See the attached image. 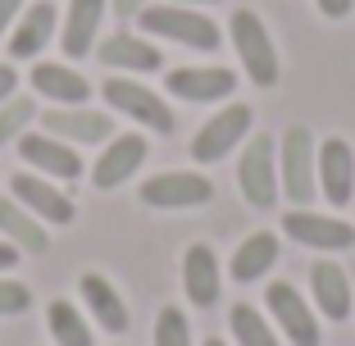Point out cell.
<instances>
[{
	"label": "cell",
	"instance_id": "6da1fadb",
	"mask_svg": "<svg viewBox=\"0 0 355 346\" xmlns=\"http://www.w3.org/2000/svg\"><path fill=\"white\" fill-rule=\"evenodd\" d=\"M278 187L296 210H305L319 196V146H314V132L301 123L287 128V137L278 141Z\"/></svg>",
	"mask_w": 355,
	"mask_h": 346
},
{
	"label": "cell",
	"instance_id": "7a4b0ae2",
	"mask_svg": "<svg viewBox=\"0 0 355 346\" xmlns=\"http://www.w3.org/2000/svg\"><path fill=\"white\" fill-rule=\"evenodd\" d=\"M228 32H232V46H237L241 69L251 73V83L255 87H273V83H278L282 64H278L273 37H269V28H264L260 14H255V10H237L232 23H228Z\"/></svg>",
	"mask_w": 355,
	"mask_h": 346
},
{
	"label": "cell",
	"instance_id": "3957f363",
	"mask_svg": "<svg viewBox=\"0 0 355 346\" xmlns=\"http://www.w3.org/2000/svg\"><path fill=\"white\" fill-rule=\"evenodd\" d=\"M237 187L246 196V205L255 210H269L278 200V141L264 132H255L246 146H241V159H237Z\"/></svg>",
	"mask_w": 355,
	"mask_h": 346
},
{
	"label": "cell",
	"instance_id": "277c9868",
	"mask_svg": "<svg viewBox=\"0 0 355 346\" xmlns=\"http://www.w3.org/2000/svg\"><path fill=\"white\" fill-rule=\"evenodd\" d=\"M137 19H141V28H146L150 37H168V42L191 46V51H219V42H223L219 28H214V19H205V14H196V10H178V5H146Z\"/></svg>",
	"mask_w": 355,
	"mask_h": 346
},
{
	"label": "cell",
	"instance_id": "5b68a950",
	"mask_svg": "<svg viewBox=\"0 0 355 346\" xmlns=\"http://www.w3.org/2000/svg\"><path fill=\"white\" fill-rule=\"evenodd\" d=\"M105 92V105H114L119 114H128V119H137V123H146L150 132H159V137H168L178 128V119H173V110L159 101L150 87H141V83H132V78H110V83L101 87Z\"/></svg>",
	"mask_w": 355,
	"mask_h": 346
},
{
	"label": "cell",
	"instance_id": "8992f818",
	"mask_svg": "<svg viewBox=\"0 0 355 346\" xmlns=\"http://www.w3.org/2000/svg\"><path fill=\"white\" fill-rule=\"evenodd\" d=\"M264 301H269L273 324L287 333L292 346H319V337H324V333H319V319H314V310L305 305V296L296 292L292 283H269Z\"/></svg>",
	"mask_w": 355,
	"mask_h": 346
},
{
	"label": "cell",
	"instance_id": "52a82bcc",
	"mask_svg": "<svg viewBox=\"0 0 355 346\" xmlns=\"http://www.w3.org/2000/svg\"><path fill=\"white\" fill-rule=\"evenodd\" d=\"M214 196V182L205 173H155L141 182V200L150 210H196Z\"/></svg>",
	"mask_w": 355,
	"mask_h": 346
},
{
	"label": "cell",
	"instance_id": "ba28073f",
	"mask_svg": "<svg viewBox=\"0 0 355 346\" xmlns=\"http://www.w3.org/2000/svg\"><path fill=\"white\" fill-rule=\"evenodd\" d=\"M246 132H251V105H228V110H219V114H214L196 132V141H191V159L214 164V159H223L232 146H241V141H246Z\"/></svg>",
	"mask_w": 355,
	"mask_h": 346
},
{
	"label": "cell",
	"instance_id": "9c48e42d",
	"mask_svg": "<svg viewBox=\"0 0 355 346\" xmlns=\"http://www.w3.org/2000/svg\"><path fill=\"white\" fill-rule=\"evenodd\" d=\"M19 155L28 159L37 173H46V178H60V182L83 178L78 150L69 146V141H60V137H51V132H23L19 137Z\"/></svg>",
	"mask_w": 355,
	"mask_h": 346
},
{
	"label": "cell",
	"instance_id": "30bf717a",
	"mask_svg": "<svg viewBox=\"0 0 355 346\" xmlns=\"http://www.w3.org/2000/svg\"><path fill=\"white\" fill-rule=\"evenodd\" d=\"M282 232L301 246H314V251H351L355 246V228L346 219H324L314 210H292L282 219Z\"/></svg>",
	"mask_w": 355,
	"mask_h": 346
},
{
	"label": "cell",
	"instance_id": "8fae6325",
	"mask_svg": "<svg viewBox=\"0 0 355 346\" xmlns=\"http://www.w3.org/2000/svg\"><path fill=\"white\" fill-rule=\"evenodd\" d=\"M42 128L60 141H78V146H96V141H110L114 123L110 114L101 110H83V105H60V110H46L42 114Z\"/></svg>",
	"mask_w": 355,
	"mask_h": 346
},
{
	"label": "cell",
	"instance_id": "7c38bea8",
	"mask_svg": "<svg viewBox=\"0 0 355 346\" xmlns=\"http://www.w3.org/2000/svg\"><path fill=\"white\" fill-rule=\"evenodd\" d=\"M319 191L328 205H351L355 196V150L342 137H328L319 146Z\"/></svg>",
	"mask_w": 355,
	"mask_h": 346
},
{
	"label": "cell",
	"instance_id": "4fadbf2b",
	"mask_svg": "<svg viewBox=\"0 0 355 346\" xmlns=\"http://www.w3.org/2000/svg\"><path fill=\"white\" fill-rule=\"evenodd\" d=\"M10 191H14V200H19L28 214H37V219H46V223H73V200L64 196L55 182H46V178H37V173H14L10 178Z\"/></svg>",
	"mask_w": 355,
	"mask_h": 346
},
{
	"label": "cell",
	"instance_id": "5bb4252c",
	"mask_svg": "<svg viewBox=\"0 0 355 346\" xmlns=\"http://www.w3.org/2000/svg\"><path fill=\"white\" fill-rule=\"evenodd\" d=\"M164 87L178 101H191V105H209V101H223V96L237 92V73L232 69H173L164 73Z\"/></svg>",
	"mask_w": 355,
	"mask_h": 346
},
{
	"label": "cell",
	"instance_id": "9a60e30c",
	"mask_svg": "<svg viewBox=\"0 0 355 346\" xmlns=\"http://www.w3.org/2000/svg\"><path fill=\"white\" fill-rule=\"evenodd\" d=\"M141 159H146V137H137V132H123V137H114L110 146H105V155L96 159V168H92V182L101 191H110V187H119V182H128L141 168Z\"/></svg>",
	"mask_w": 355,
	"mask_h": 346
},
{
	"label": "cell",
	"instance_id": "2e32d148",
	"mask_svg": "<svg viewBox=\"0 0 355 346\" xmlns=\"http://www.w3.org/2000/svg\"><path fill=\"white\" fill-rule=\"evenodd\" d=\"M182 287H187L191 305H214L219 301L223 273H219V260H214V251H209L205 241L187 246V255H182Z\"/></svg>",
	"mask_w": 355,
	"mask_h": 346
},
{
	"label": "cell",
	"instance_id": "e0dca14e",
	"mask_svg": "<svg viewBox=\"0 0 355 346\" xmlns=\"http://www.w3.org/2000/svg\"><path fill=\"white\" fill-rule=\"evenodd\" d=\"M105 19V0H69V14H64V55L69 60H83V55L96 51V32H101Z\"/></svg>",
	"mask_w": 355,
	"mask_h": 346
},
{
	"label": "cell",
	"instance_id": "ac0fdd59",
	"mask_svg": "<svg viewBox=\"0 0 355 346\" xmlns=\"http://www.w3.org/2000/svg\"><path fill=\"white\" fill-rule=\"evenodd\" d=\"M310 287H314V305L324 310V319H346L351 315V283H346V269L333 260H319L310 264Z\"/></svg>",
	"mask_w": 355,
	"mask_h": 346
},
{
	"label": "cell",
	"instance_id": "d6986e66",
	"mask_svg": "<svg viewBox=\"0 0 355 346\" xmlns=\"http://www.w3.org/2000/svg\"><path fill=\"white\" fill-rule=\"evenodd\" d=\"M96 55H101V64H110V69H128V73H155L159 64H164L155 46L141 42V37H132V32L105 37V42L96 46Z\"/></svg>",
	"mask_w": 355,
	"mask_h": 346
},
{
	"label": "cell",
	"instance_id": "ffe728a7",
	"mask_svg": "<svg viewBox=\"0 0 355 346\" xmlns=\"http://www.w3.org/2000/svg\"><path fill=\"white\" fill-rule=\"evenodd\" d=\"M32 87L42 96H51L55 105H87V96H92V83L83 73H73L69 64H37Z\"/></svg>",
	"mask_w": 355,
	"mask_h": 346
},
{
	"label": "cell",
	"instance_id": "44dd1931",
	"mask_svg": "<svg viewBox=\"0 0 355 346\" xmlns=\"http://www.w3.org/2000/svg\"><path fill=\"white\" fill-rule=\"evenodd\" d=\"M78 292H83V301H87V310H92V319L105 328V333H123V328H128V305L119 301V292L105 283L101 273H83Z\"/></svg>",
	"mask_w": 355,
	"mask_h": 346
},
{
	"label": "cell",
	"instance_id": "7402d4cb",
	"mask_svg": "<svg viewBox=\"0 0 355 346\" xmlns=\"http://www.w3.org/2000/svg\"><path fill=\"white\" fill-rule=\"evenodd\" d=\"M51 32H55V5L51 0H37L32 10L19 14V28L10 37V55L14 60H32V55L51 42Z\"/></svg>",
	"mask_w": 355,
	"mask_h": 346
},
{
	"label": "cell",
	"instance_id": "603a6c76",
	"mask_svg": "<svg viewBox=\"0 0 355 346\" xmlns=\"http://www.w3.org/2000/svg\"><path fill=\"white\" fill-rule=\"evenodd\" d=\"M0 232H5V241H14L19 251H32V255H42L51 246L46 228L37 223V214H28L14 196H0Z\"/></svg>",
	"mask_w": 355,
	"mask_h": 346
},
{
	"label": "cell",
	"instance_id": "cb8c5ba5",
	"mask_svg": "<svg viewBox=\"0 0 355 346\" xmlns=\"http://www.w3.org/2000/svg\"><path fill=\"white\" fill-rule=\"evenodd\" d=\"M273 264H278V237H273V232H251V237L237 246V255H232V278H237V283H255Z\"/></svg>",
	"mask_w": 355,
	"mask_h": 346
},
{
	"label": "cell",
	"instance_id": "d4e9b609",
	"mask_svg": "<svg viewBox=\"0 0 355 346\" xmlns=\"http://www.w3.org/2000/svg\"><path fill=\"white\" fill-rule=\"evenodd\" d=\"M46 324H51V337L60 346H92V328L78 315V305L69 301H51L46 305Z\"/></svg>",
	"mask_w": 355,
	"mask_h": 346
},
{
	"label": "cell",
	"instance_id": "484cf974",
	"mask_svg": "<svg viewBox=\"0 0 355 346\" xmlns=\"http://www.w3.org/2000/svg\"><path fill=\"white\" fill-rule=\"evenodd\" d=\"M228 324H232V337H237V346H282L278 333L264 324V315H260V310H251V305H232Z\"/></svg>",
	"mask_w": 355,
	"mask_h": 346
},
{
	"label": "cell",
	"instance_id": "4316f807",
	"mask_svg": "<svg viewBox=\"0 0 355 346\" xmlns=\"http://www.w3.org/2000/svg\"><path fill=\"white\" fill-rule=\"evenodd\" d=\"M37 119V105H32L28 96H10L5 105H0V146L5 141H14V137H23V128Z\"/></svg>",
	"mask_w": 355,
	"mask_h": 346
},
{
	"label": "cell",
	"instance_id": "83f0119b",
	"mask_svg": "<svg viewBox=\"0 0 355 346\" xmlns=\"http://www.w3.org/2000/svg\"><path fill=\"white\" fill-rule=\"evenodd\" d=\"M155 346H191V328H187V315L178 305H164L155 319Z\"/></svg>",
	"mask_w": 355,
	"mask_h": 346
},
{
	"label": "cell",
	"instance_id": "f1b7e54d",
	"mask_svg": "<svg viewBox=\"0 0 355 346\" xmlns=\"http://www.w3.org/2000/svg\"><path fill=\"white\" fill-rule=\"evenodd\" d=\"M32 305V292L14 278H0V315H23Z\"/></svg>",
	"mask_w": 355,
	"mask_h": 346
},
{
	"label": "cell",
	"instance_id": "f546056e",
	"mask_svg": "<svg viewBox=\"0 0 355 346\" xmlns=\"http://www.w3.org/2000/svg\"><path fill=\"white\" fill-rule=\"evenodd\" d=\"M314 5H319V14H324V19H346L355 0H314Z\"/></svg>",
	"mask_w": 355,
	"mask_h": 346
},
{
	"label": "cell",
	"instance_id": "4dcf8cb0",
	"mask_svg": "<svg viewBox=\"0 0 355 346\" xmlns=\"http://www.w3.org/2000/svg\"><path fill=\"white\" fill-rule=\"evenodd\" d=\"M14 87H19V73H14V64H0V105L14 96Z\"/></svg>",
	"mask_w": 355,
	"mask_h": 346
},
{
	"label": "cell",
	"instance_id": "1f68e13d",
	"mask_svg": "<svg viewBox=\"0 0 355 346\" xmlns=\"http://www.w3.org/2000/svg\"><path fill=\"white\" fill-rule=\"evenodd\" d=\"M23 14V0H0V37L10 32V23Z\"/></svg>",
	"mask_w": 355,
	"mask_h": 346
},
{
	"label": "cell",
	"instance_id": "d6a6232c",
	"mask_svg": "<svg viewBox=\"0 0 355 346\" xmlns=\"http://www.w3.org/2000/svg\"><path fill=\"white\" fill-rule=\"evenodd\" d=\"M110 5H114V19H137L146 10V0H110Z\"/></svg>",
	"mask_w": 355,
	"mask_h": 346
},
{
	"label": "cell",
	"instance_id": "836d02e7",
	"mask_svg": "<svg viewBox=\"0 0 355 346\" xmlns=\"http://www.w3.org/2000/svg\"><path fill=\"white\" fill-rule=\"evenodd\" d=\"M19 264V246L14 241H0V269H14Z\"/></svg>",
	"mask_w": 355,
	"mask_h": 346
},
{
	"label": "cell",
	"instance_id": "e575fe53",
	"mask_svg": "<svg viewBox=\"0 0 355 346\" xmlns=\"http://www.w3.org/2000/svg\"><path fill=\"white\" fill-rule=\"evenodd\" d=\"M182 5H219V0H182Z\"/></svg>",
	"mask_w": 355,
	"mask_h": 346
},
{
	"label": "cell",
	"instance_id": "d590c367",
	"mask_svg": "<svg viewBox=\"0 0 355 346\" xmlns=\"http://www.w3.org/2000/svg\"><path fill=\"white\" fill-rule=\"evenodd\" d=\"M205 346H228V342H219V337H209V342H205Z\"/></svg>",
	"mask_w": 355,
	"mask_h": 346
},
{
	"label": "cell",
	"instance_id": "8d00e7d4",
	"mask_svg": "<svg viewBox=\"0 0 355 346\" xmlns=\"http://www.w3.org/2000/svg\"><path fill=\"white\" fill-rule=\"evenodd\" d=\"M351 205H355V196H351Z\"/></svg>",
	"mask_w": 355,
	"mask_h": 346
}]
</instances>
